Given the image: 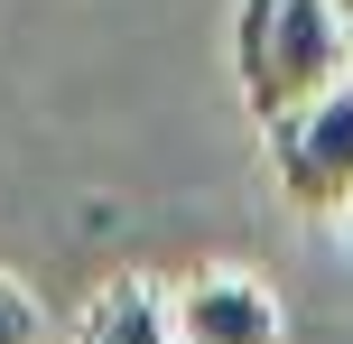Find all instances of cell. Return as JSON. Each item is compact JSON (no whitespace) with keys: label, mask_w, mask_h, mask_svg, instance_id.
<instances>
[{"label":"cell","mask_w":353,"mask_h":344,"mask_svg":"<svg viewBox=\"0 0 353 344\" xmlns=\"http://www.w3.org/2000/svg\"><path fill=\"white\" fill-rule=\"evenodd\" d=\"M232 74L261 130L307 112L353 74V28L335 0H232Z\"/></svg>","instance_id":"obj_1"},{"label":"cell","mask_w":353,"mask_h":344,"mask_svg":"<svg viewBox=\"0 0 353 344\" xmlns=\"http://www.w3.org/2000/svg\"><path fill=\"white\" fill-rule=\"evenodd\" d=\"M261 140H270V186H279L307 223L344 214L353 205V74L335 93H316L307 112H288L279 130H261Z\"/></svg>","instance_id":"obj_2"},{"label":"cell","mask_w":353,"mask_h":344,"mask_svg":"<svg viewBox=\"0 0 353 344\" xmlns=\"http://www.w3.org/2000/svg\"><path fill=\"white\" fill-rule=\"evenodd\" d=\"M279 298L251 270H195L176 289V344H279Z\"/></svg>","instance_id":"obj_3"},{"label":"cell","mask_w":353,"mask_h":344,"mask_svg":"<svg viewBox=\"0 0 353 344\" xmlns=\"http://www.w3.org/2000/svg\"><path fill=\"white\" fill-rule=\"evenodd\" d=\"M74 344H176V298L149 289V279H112L74 316Z\"/></svg>","instance_id":"obj_4"},{"label":"cell","mask_w":353,"mask_h":344,"mask_svg":"<svg viewBox=\"0 0 353 344\" xmlns=\"http://www.w3.org/2000/svg\"><path fill=\"white\" fill-rule=\"evenodd\" d=\"M37 335H47V316H37V298L19 289L10 270H0V344H37Z\"/></svg>","instance_id":"obj_5"},{"label":"cell","mask_w":353,"mask_h":344,"mask_svg":"<svg viewBox=\"0 0 353 344\" xmlns=\"http://www.w3.org/2000/svg\"><path fill=\"white\" fill-rule=\"evenodd\" d=\"M335 10H344V28H353V0H335Z\"/></svg>","instance_id":"obj_6"}]
</instances>
